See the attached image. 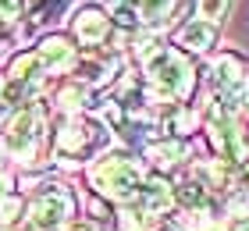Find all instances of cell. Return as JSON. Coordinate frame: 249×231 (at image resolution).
<instances>
[{
  "label": "cell",
  "instance_id": "1",
  "mask_svg": "<svg viewBox=\"0 0 249 231\" xmlns=\"http://www.w3.org/2000/svg\"><path fill=\"white\" fill-rule=\"evenodd\" d=\"M182 39L192 46V50H203V46L213 39V29H210V25H199V21H192V25L182 32Z\"/></svg>",
  "mask_w": 249,
  "mask_h": 231
}]
</instances>
